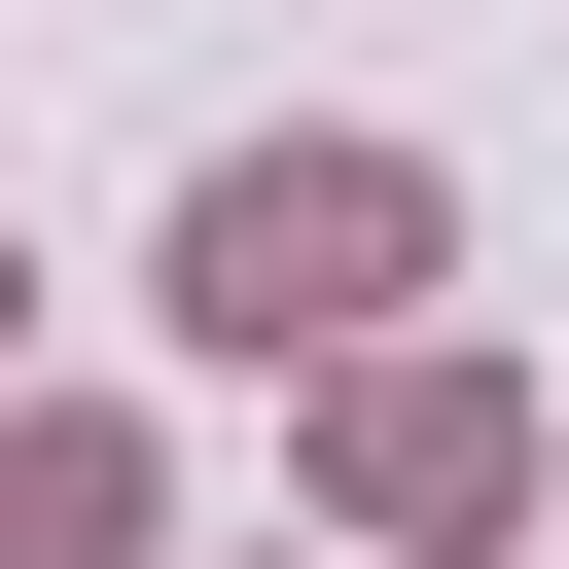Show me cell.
<instances>
[{"label": "cell", "mask_w": 569, "mask_h": 569, "mask_svg": "<svg viewBox=\"0 0 569 569\" xmlns=\"http://www.w3.org/2000/svg\"><path fill=\"white\" fill-rule=\"evenodd\" d=\"M427 249H462L427 142H213L178 178V356H320L356 391V356H427Z\"/></svg>", "instance_id": "6da1fadb"}, {"label": "cell", "mask_w": 569, "mask_h": 569, "mask_svg": "<svg viewBox=\"0 0 569 569\" xmlns=\"http://www.w3.org/2000/svg\"><path fill=\"white\" fill-rule=\"evenodd\" d=\"M569 498V391H498V356H356L320 391V533L356 569H462V533H533Z\"/></svg>", "instance_id": "7a4b0ae2"}, {"label": "cell", "mask_w": 569, "mask_h": 569, "mask_svg": "<svg viewBox=\"0 0 569 569\" xmlns=\"http://www.w3.org/2000/svg\"><path fill=\"white\" fill-rule=\"evenodd\" d=\"M0 569H178V498H142L107 391H0Z\"/></svg>", "instance_id": "3957f363"}, {"label": "cell", "mask_w": 569, "mask_h": 569, "mask_svg": "<svg viewBox=\"0 0 569 569\" xmlns=\"http://www.w3.org/2000/svg\"><path fill=\"white\" fill-rule=\"evenodd\" d=\"M0 284H36V249H0Z\"/></svg>", "instance_id": "277c9868"}]
</instances>
